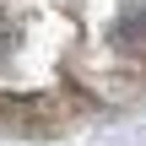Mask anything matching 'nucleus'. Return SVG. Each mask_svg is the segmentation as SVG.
I'll list each match as a JSON object with an SVG mask.
<instances>
[{"label":"nucleus","instance_id":"1","mask_svg":"<svg viewBox=\"0 0 146 146\" xmlns=\"http://www.w3.org/2000/svg\"><path fill=\"white\" fill-rule=\"evenodd\" d=\"M11 38H16V22H11V16L0 11V49H11Z\"/></svg>","mask_w":146,"mask_h":146}]
</instances>
